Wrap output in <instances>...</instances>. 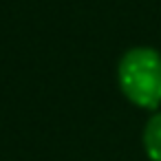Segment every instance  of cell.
Returning a JSON list of instances; mask_svg holds the SVG:
<instances>
[{"label":"cell","mask_w":161,"mask_h":161,"mask_svg":"<svg viewBox=\"0 0 161 161\" xmlns=\"http://www.w3.org/2000/svg\"><path fill=\"white\" fill-rule=\"evenodd\" d=\"M119 84L130 102L154 108L161 102V58L152 49H132L119 62Z\"/></svg>","instance_id":"obj_1"},{"label":"cell","mask_w":161,"mask_h":161,"mask_svg":"<svg viewBox=\"0 0 161 161\" xmlns=\"http://www.w3.org/2000/svg\"><path fill=\"white\" fill-rule=\"evenodd\" d=\"M143 143H146L148 157L152 161H161V115L148 121L146 132H143Z\"/></svg>","instance_id":"obj_2"}]
</instances>
